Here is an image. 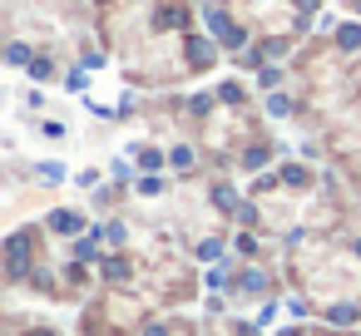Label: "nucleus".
I'll return each mask as SVG.
<instances>
[{"instance_id":"nucleus-4","label":"nucleus","mask_w":361,"mask_h":336,"mask_svg":"<svg viewBox=\"0 0 361 336\" xmlns=\"http://www.w3.org/2000/svg\"><path fill=\"white\" fill-rule=\"evenodd\" d=\"M243 163H247V168H262V163H267V154H262V149H247V158H243Z\"/></svg>"},{"instance_id":"nucleus-6","label":"nucleus","mask_w":361,"mask_h":336,"mask_svg":"<svg viewBox=\"0 0 361 336\" xmlns=\"http://www.w3.org/2000/svg\"><path fill=\"white\" fill-rule=\"evenodd\" d=\"M243 287H247V292H262L267 282H262V272H247V277H243Z\"/></svg>"},{"instance_id":"nucleus-7","label":"nucleus","mask_w":361,"mask_h":336,"mask_svg":"<svg viewBox=\"0 0 361 336\" xmlns=\"http://www.w3.org/2000/svg\"><path fill=\"white\" fill-rule=\"evenodd\" d=\"M297 6H302V11H317V0H297Z\"/></svg>"},{"instance_id":"nucleus-3","label":"nucleus","mask_w":361,"mask_h":336,"mask_svg":"<svg viewBox=\"0 0 361 336\" xmlns=\"http://www.w3.org/2000/svg\"><path fill=\"white\" fill-rule=\"evenodd\" d=\"M341 45H346V50H356V45H361V30H356V25H346V30H341Z\"/></svg>"},{"instance_id":"nucleus-5","label":"nucleus","mask_w":361,"mask_h":336,"mask_svg":"<svg viewBox=\"0 0 361 336\" xmlns=\"http://www.w3.org/2000/svg\"><path fill=\"white\" fill-rule=\"evenodd\" d=\"M50 223H55V228H60V232H70V228H75V213H55V218H50Z\"/></svg>"},{"instance_id":"nucleus-2","label":"nucleus","mask_w":361,"mask_h":336,"mask_svg":"<svg viewBox=\"0 0 361 336\" xmlns=\"http://www.w3.org/2000/svg\"><path fill=\"white\" fill-rule=\"evenodd\" d=\"M104 277H109V282H124L129 267H124V262H104Z\"/></svg>"},{"instance_id":"nucleus-1","label":"nucleus","mask_w":361,"mask_h":336,"mask_svg":"<svg viewBox=\"0 0 361 336\" xmlns=\"http://www.w3.org/2000/svg\"><path fill=\"white\" fill-rule=\"evenodd\" d=\"M188 60H193V65H208V60H213L208 40H188Z\"/></svg>"}]
</instances>
